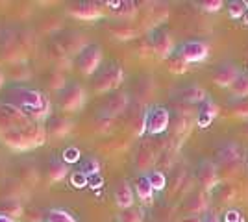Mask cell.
I'll list each match as a JSON object with an SVG mask.
<instances>
[{
    "label": "cell",
    "instance_id": "ac0fdd59",
    "mask_svg": "<svg viewBox=\"0 0 248 222\" xmlns=\"http://www.w3.org/2000/svg\"><path fill=\"white\" fill-rule=\"evenodd\" d=\"M218 113V107L209 100V98H206L202 104H200V107H198V124L202 128L209 126L211 122H213V118L217 117Z\"/></svg>",
    "mask_w": 248,
    "mask_h": 222
},
{
    "label": "cell",
    "instance_id": "f35d334b",
    "mask_svg": "<svg viewBox=\"0 0 248 222\" xmlns=\"http://www.w3.org/2000/svg\"><path fill=\"white\" fill-rule=\"evenodd\" d=\"M233 113L237 117L248 118V100H241L239 104H233Z\"/></svg>",
    "mask_w": 248,
    "mask_h": 222
},
{
    "label": "cell",
    "instance_id": "8fae6325",
    "mask_svg": "<svg viewBox=\"0 0 248 222\" xmlns=\"http://www.w3.org/2000/svg\"><path fill=\"white\" fill-rule=\"evenodd\" d=\"M69 13L76 19H82V21H94V19L102 17L104 11L100 8V4H96V2H82V4L73 6Z\"/></svg>",
    "mask_w": 248,
    "mask_h": 222
},
{
    "label": "cell",
    "instance_id": "bcb514c9",
    "mask_svg": "<svg viewBox=\"0 0 248 222\" xmlns=\"http://www.w3.org/2000/svg\"><path fill=\"white\" fill-rule=\"evenodd\" d=\"M2 87H4V73L0 71V89H2Z\"/></svg>",
    "mask_w": 248,
    "mask_h": 222
},
{
    "label": "cell",
    "instance_id": "6da1fadb",
    "mask_svg": "<svg viewBox=\"0 0 248 222\" xmlns=\"http://www.w3.org/2000/svg\"><path fill=\"white\" fill-rule=\"evenodd\" d=\"M2 104L17 107V109H21L28 117H33V118H43L50 111V102L46 100V96H43L35 89H28V87L10 89L8 96L2 100Z\"/></svg>",
    "mask_w": 248,
    "mask_h": 222
},
{
    "label": "cell",
    "instance_id": "277c9868",
    "mask_svg": "<svg viewBox=\"0 0 248 222\" xmlns=\"http://www.w3.org/2000/svg\"><path fill=\"white\" fill-rule=\"evenodd\" d=\"M124 73L121 69V65H109L108 69H104L102 73L98 74V78L94 80L93 89L96 93H106V91H111L117 89L119 85L123 84Z\"/></svg>",
    "mask_w": 248,
    "mask_h": 222
},
{
    "label": "cell",
    "instance_id": "603a6c76",
    "mask_svg": "<svg viewBox=\"0 0 248 222\" xmlns=\"http://www.w3.org/2000/svg\"><path fill=\"white\" fill-rule=\"evenodd\" d=\"M0 215H8L11 219L15 217H22L24 215V207L21 206V202L15 198H8V200L0 202Z\"/></svg>",
    "mask_w": 248,
    "mask_h": 222
},
{
    "label": "cell",
    "instance_id": "e575fe53",
    "mask_svg": "<svg viewBox=\"0 0 248 222\" xmlns=\"http://www.w3.org/2000/svg\"><path fill=\"white\" fill-rule=\"evenodd\" d=\"M48 80H52V82H48V85L54 87V89H62L63 91V89L67 87V85H65V76H63L62 73H58V71H54Z\"/></svg>",
    "mask_w": 248,
    "mask_h": 222
},
{
    "label": "cell",
    "instance_id": "d6986e66",
    "mask_svg": "<svg viewBox=\"0 0 248 222\" xmlns=\"http://www.w3.org/2000/svg\"><path fill=\"white\" fill-rule=\"evenodd\" d=\"M135 194L139 196V200L145 202V204H150V202H152L154 187H152V183L148 181V176H141V178L135 180Z\"/></svg>",
    "mask_w": 248,
    "mask_h": 222
},
{
    "label": "cell",
    "instance_id": "44dd1931",
    "mask_svg": "<svg viewBox=\"0 0 248 222\" xmlns=\"http://www.w3.org/2000/svg\"><path fill=\"white\" fill-rule=\"evenodd\" d=\"M46 174H48V180L54 181V183H58V181H62L67 178L69 167H67V163H63V161H50Z\"/></svg>",
    "mask_w": 248,
    "mask_h": 222
},
{
    "label": "cell",
    "instance_id": "ee69618b",
    "mask_svg": "<svg viewBox=\"0 0 248 222\" xmlns=\"http://www.w3.org/2000/svg\"><path fill=\"white\" fill-rule=\"evenodd\" d=\"M202 222H220V221H218L217 215H213V213H206V215L202 217Z\"/></svg>",
    "mask_w": 248,
    "mask_h": 222
},
{
    "label": "cell",
    "instance_id": "7c38bea8",
    "mask_svg": "<svg viewBox=\"0 0 248 222\" xmlns=\"http://www.w3.org/2000/svg\"><path fill=\"white\" fill-rule=\"evenodd\" d=\"M150 46H152V50H154L159 58H163V59H169L170 58V54H172V46H174V43H172V37H170V33L167 32H155L154 37L150 39Z\"/></svg>",
    "mask_w": 248,
    "mask_h": 222
},
{
    "label": "cell",
    "instance_id": "f546056e",
    "mask_svg": "<svg viewBox=\"0 0 248 222\" xmlns=\"http://www.w3.org/2000/svg\"><path fill=\"white\" fill-rule=\"evenodd\" d=\"M111 33L117 39H132V37H135V30L128 22H119L117 26L111 28Z\"/></svg>",
    "mask_w": 248,
    "mask_h": 222
},
{
    "label": "cell",
    "instance_id": "7a4b0ae2",
    "mask_svg": "<svg viewBox=\"0 0 248 222\" xmlns=\"http://www.w3.org/2000/svg\"><path fill=\"white\" fill-rule=\"evenodd\" d=\"M45 137H46V130L33 122L24 128H13L2 132V141L15 150H30L39 147L43 145Z\"/></svg>",
    "mask_w": 248,
    "mask_h": 222
},
{
    "label": "cell",
    "instance_id": "9a60e30c",
    "mask_svg": "<svg viewBox=\"0 0 248 222\" xmlns=\"http://www.w3.org/2000/svg\"><path fill=\"white\" fill-rule=\"evenodd\" d=\"M220 163L228 170H237L241 167L243 154H241L237 145H228V147L222 148V152H220Z\"/></svg>",
    "mask_w": 248,
    "mask_h": 222
},
{
    "label": "cell",
    "instance_id": "8d00e7d4",
    "mask_svg": "<svg viewBox=\"0 0 248 222\" xmlns=\"http://www.w3.org/2000/svg\"><path fill=\"white\" fill-rule=\"evenodd\" d=\"M78 159H80V150L78 148L71 147L63 150V163H74Z\"/></svg>",
    "mask_w": 248,
    "mask_h": 222
},
{
    "label": "cell",
    "instance_id": "b9f144b4",
    "mask_svg": "<svg viewBox=\"0 0 248 222\" xmlns=\"http://www.w3.org/2000/svg\"><path fill=\"white\" fill-rule=\"evenodd\" d=\"M85 181H87V176H85V174H82V172H76V174H73L74 187H82Z\"/></svg>",
    "mask_w": 248,
    "mask_h": 222
},
{
    "label": "cell",
    "instance_id": "d590c367",
    "mask_svg": "<svg viewBox=\"0 0 248 222\" xmlns=\"http://www.w3.org/2000/svg\"><path fill=\"white\" fill-rule=\"evenodd\" d=\"M11 76H13V80H24L30 76V71L26 65H15V67H11Z\"/></svg>",
    "mask_w": 248,
    "mask_h": 222
},
{
    "label": "cell",
    "instance_id": "cb8c5ba5",
    "mask_svg": "<svg viewBox=\"0 0 248 222\" xmlns=\"http://www.w3.org/2000/svg\"><path fill=\"white\" fill-rule=\"evenodd\" d=\"M230 91H232V96H233V98H237V100H247V96H248V74L241 73V76H239L237 80L232 84Z\"/></svg>",
    "mask_w": 248,
    "mask_h": 222
},
{
    "label": "cell",
    "instance_id": "74e56055",
    "mask_svg": "<svg viewBox=\"0 0 248 222\" xmlns=\"http://www.w3.org/2000/svg\"><path fill=\"white\" fill-rule=\"evenodd\" d=\"M200 6H202L204 11H211L213 13V11H218L222 8V0H204Z\"/></svg>",
    "mask_w": 248,
    "mask_h": 222
},
{
    "label": "cell",
    "instance_id": "30bf717a",
    "mask_svg": "<svg viewBox=\"0 0 248 222\" xmlns=\"http://www.w3.org/2000/svg\"><path fill=\"white\" fill-rule=\"evenodd\" d=\"M89 43L85 39V35L83 33H69V35H65L62 39H58L56 41V46L60 48V52L62 56H67V54H80L87 46Z\"/></svg>",
    "mask_w": 248,
    "mask_h": 222
},
{
    "label": "cell",
    "instance_id": "4316f807",
    "mask_svg": "<svg viewBox=\"0 0 248 222\" xmlns=\"http://www.w3.org/2000/svg\"><path fill=\"white\" fill-rule=\"evenodd\" d=\"M45 222H78L73 215L65 209H50L45 213Z\"/></svg>",
    "mask_w": 248,
    "mask_h": 222
},
{
    "label": "cell",
    "instance_id": "ab89813d",
    "mask_svg": "<svg viewBox=\"0 0 248 222\" xmlns=\"http://www.w3.org/2000/svg\"><path fill=\"white\" fill-rule=\"evenodd\" d=\"M24 219L28 222H45V217H41V213L37 211H33V209H24V215H22Z\"/></svg>",
    "mask_w": 248,
    "mask_h": 222
},
{
    "label": "cell",
    "instance_id": "f1b7e54d",
    "mask_svg": "<svg viewBox=\"0 0 248 222\" xmlns=\"http://www.w3.org/2000/svg\"><path fill=\"white\" fill-rule=\"evenodd\" d=\"M143 221V209L139 207H128L119 213V222H141Z\"/></svg>",
    "mask_w": 248,
    "mask_h": 222
},
{
    "label": "cell",
    "instance_id": "2e32d148",
    "mask_svg": "<svg viewBox=\"0 0 248 222\" xmlns=\"http://www.w3.org/2000/svg\"><path fill=\"white\" fill-rule=\"evenodd\" d=\"M115 202L121 209L134 207V191L130 187L128 181H119L115 187Z\"/></svg>",
    "mask_w": 248,
    "mask_h": 222
},
{
    "label": "cell",
    "instance_id": "836d02e7",
    "mask_svg": "<svg viewBox=\"0 0 248 222\" xmlns=\"http://www.w3.org/2000/svg\"><path fill=\"white\" fill-rule=\"evenodd\" d=\"M228 6H230V15H232L233 19H239L241 15H245V13L248 11V4H247V2H239V0H233V2H230Z\"/></svg>",
    "mask_w": 248,
    "mask_h": 222
},
{
    "label": "cell",
    "instance_id": "7dc6e473",
    "mask_svg": "<svg viewBox=\"0 0 248 222\" xmlns=\"http://www.w3.org/2000/svg\"><path fill=\"white\" fill-rule=\"evenodd\" d=\"M245 133L248 135V122H247V126H245Z\"/></svg>",
    "mask_w": 248,
    "mask_h": 222
},
{
    "label": "cell",
    "instance_id": "9c48e42d",
    "mask_svg": "<svg viewBox=\"0 0 248 222\" xmlns=\"http://www.w3.org/2000/svg\"><path fill=\"white\" fill-rule=\"evenodd\" d=\"M178 54L186 59L187 63H198L207 58V44L202 41H187L180 46Z\"/></svg>",
    "mask_w": 248,
    "mask_h": 222
},
{
    "label": "cell",
    "instance_id": "e0dca14e",
    "mask_svg": "<svg viewBox=\"0 0 248 222\" xmlns=\"http://www.w3.org/2000/svg\"><path fill=\"white\" fill-rule=\"evenodd\" d=\"M209 206V200H207V192L206 191H197L191 194V198L186 202V209L191 215H200L204 213Z\"/></svg>",
    "mask_w": 248,
    "mask_h": 222
},
{
    "label": "cell",
    "instance_id": "3957f363",
    "mask_svg": "<svg viewBox=\"0 0 248 222\" xmlns=\"http://www.w3.org/2000/svg\"><path fill=\"white\" fill-rule=\"evenodd\" d=\"M100 63H102V48L98 44H91V43L76 58V67L85 76H91L100 67Z\"/></svg>",
    "mask_w": 248,
    "mask_h": 222
},
{
    "label": "cell",
    "instance_id": "ffe728a7",
    "mask_svg": "<svg viewBox=\"0 0 248 222\" xmlns=\"http://www.w3.org/2000/svg\"><path fill=\"white\" fill-rule=\"evenodd\" d=\"M178 95H180L182 100H186V102H200V104L207 98L206 91H204L202 87H198V85H189V87H184Z\"/></svg>",
    "mask_w": 248,
    "mask_h": 222
},
{
    "label": "cell",
    "instance_id": "5bb4252c",
    "mask_svg": "<svg viewBox=\"0 0 248 222\" xmlns=\"http://www.w3.org/2000/svg\"><path fill=\"white\" fill-rule=\"evenodd\" d=\"M128 104H130L128 93H115L113 96H109V98L106 100L102 111H104V115H108V117L119 115V113H123L124 109L128 107Z\"/></svg>",
    "mask_w": 248,
    "mask_h": 222
},
{
    "label": "cell",
    "instance_id": "d4e9b609",
    "mask_svg": "<svg viewBox=\"0 0 248 222\" xmlns=\"http://www.w3.org/2000/svg\"><path fill=\"white\" fill-rule=\"evenodd\" d=\"M109 4L115 6V8H111V13L119 19H128L135 13L134 2H109Z\"/></svg>",
    "mask_w": 248,
    "mask_h": 222
},
{
    "label": "cell",
    "instance_id": "52a82bcc",
    "mask_svg": "<svg viewBox=\"0 0 248 222\" xmlns=\"http://www.w3.org/2000/svg\"><path fill=\"white\" fill-rule=\"evenodd\" d=\"M197 178H198V183L202 185V191H211L215 189L218 185V170H217V165L213 163V161H200V165H198L197 169Z\"/></svg>",
    "mask_w": 248,
    "mask_h": 222
},
{
    "label": "cell",
    "instance_id": "8992f818",
    "mask_svg": "<svg viewBox=\"0 0 248 222\" xmlns=\"http://www.w3.org/2000/svg\"><path fill=\"white\" fill-rule=\"evenodd\" d=\"M85 104V91L82 85L69 84L60 93V107L63 111H76Z\"/></svg>",
    "mask_w": 248,
    "mask_h": 222
},
{
    "label": "cell",
    "instance_id": "7402d4cb",
    "mask_svg": "<svg viewBox=\"0 0 248 222\" xmlns=\"http://www.w3.org/2000/svg\"><path fill=\"white\" fill-rule=\"evenodd\" d=\"M69 130H71V122L65 120L63 117H54V118H50L48 128H46V132H48L50 135H54V137H63Z\"/></svg>",
    "mask_w": 248,
    "mask_h": 222
},
{
    "label": "cell",
    "instance_id": "484cf974",
    "mask_svg": "<svg viewBox=\"0 0 248 222\" xmlns=\"http://www.w3.org/2000/svg\"><path fill=\"white\" fill-rule=\"evenodd\" d=\"M154 154H152V150L148 147H143L139 152H137V158H135V165H137V169L141 170H146L152 167V163H154Z\"/></svg>",
    "mask_w": 248,
    "mask_h": 222
},
{
    "label": "cell",
    "instance_id": "d6a6232c",
    "mask_svg": "<svg viewBox=\"0 0 248 222\" xmlns=\"http://www.w3.org/2000/svg\"><path fill=\"white\" fill-rule=\"evenodd\" d=\"M98 169H100V165H98V161H96L94 158H85L82 161V165H80V172L85 174V176L98 174Z\"/></svg>",
    "mask_w": 248,
    "mask_h": 222
},
{
    "label": "cell",
    "instance_id": "4fadbf2b",
    "mask_svg": "<svg viewBox=\"0 0 248 222\" xmlns=\"http://www.w3.org/2000/svg\"><path fill=\"white\" fill-rule=\"evenodd\" d=\"M241 76V71L235 63H224L213 76V84L218 87H232V84Z\"/></svg>",
    "mask_w": 248,
    "mask_h": 222
},
{
    "label": "cell",
    "instance_id": "f6af8a7d",
    "mask_svg": "<svg viewBox=\"0 0 248 222\" xmlns=\"http://www.w3.org/2000/svg\"><path fill=\"white\" fill-rule=\"evenodd\" d=\"M0 222H15L11 217H8V215H0Z\"/></svg>",
    "mask_w": 248,
    "mask_h": 222
},
{
    "label": "cell",
    "instance_id": "4dcf8cb0",
    "mask_svg": "<svg viewBox=\"0 0 248 222\" xmlns=\"http://www.w3.org/2000/svg\"><path fill=\"white\" fill-rule=\"evenodd\" d=\"M146 117L148 113H135L134 118H132V130H134L135 135H143V132L146 130Z\"/></svg>",
    "mask_w": 248,
    "mask_h": 222
},
{
    "label": "cell",
    "instance_id": "83f0119b",
    "mask_svg": "<svg viewBox=\"0 0 248 222\" xmlns=\"http://www.w3.org/2000/svg\"><path fill=\"white\" fill-rule=\"evenodd\" d=\"M167 65H169V71H170V73H174V74H184V73H187V69H189V63H187L180 54L170 56V58H169V61H167Z\"/></svg>",
    "mask_w": 248,
    "mask_h": 222
},
{
    "label": "cell",
    "instance_id": "60d3db41",
    "mask_svg": "<svg viewBox=\"0 0 248 222\" xmlns=\"http://www.w3.org/2000/svg\"><path fill=\"white\" fill-rule=\"evenodd\" d=\"M218 189V196L222 202H230L233 198V189L230 185H222V187H217Z\"/></svg>",
    "mask_w": 248,
    "mask_h": 222
},
{
    "label": "cell",
    "instance_id": "7bdbcfd3",
    "mask_svg": "<svg viewBox=\"0 0 248 222\" xmlns=\"http://www.w3.org/2000/svg\"><path fill=\"white\" fill-rule=\"evenodd\" d=\"M182 222H202V217L200 215H187L182 219Z\"/></svg>",
    "mask_w": 248,
    "mask_h": 222
},
{
    "label": "cell",
    "instance_id": "ba28073f",
    "mask_svg": "<svg viewBox=\"0 0 248 222\" xmlns=\"http://www.w3.org/2000/svg\"><path fill=\"white\" fill-rule=\"evenodd\" d=\"M170 122V113L167 107H154L152 111H148L146 117V132L157 135V133H163Z\"/></svg>",
    "mask_w": 248,
    "mask_h": 222
},
{
    "label": "cell",
    "instance_id": "1f68e13d",
    "mask_svg": "<svg viewBox=\"0 0 248 222\" xmlns=\"http://www.w3.org/2000/svg\"><path fill=\"white\" fill-rule=\"evenodd\" d=\"M148 181L152 183L154 191L165 189V185H167V178H165V174H163L161 170H152V172L148 174Z\"/></svg>",
    "mask_w": 248,
    "mask_h": 222
},
{
    "label": "cell",
    "instance_id": "5b68a950",
    "mask_svg": "<svg viewBox=\"0 0 248 222\" xmlns=\"http://www.w3.org/2000/svg\"><path fill=\"white\" fill-rule=\"evenodd\" d=\"M31 124V118L24 111L8 104H0V128L2 132L13 130V128H24Z\"/></svg>",
    "mask_w": 248,
    "mask_h": 222
}]
</instances>
